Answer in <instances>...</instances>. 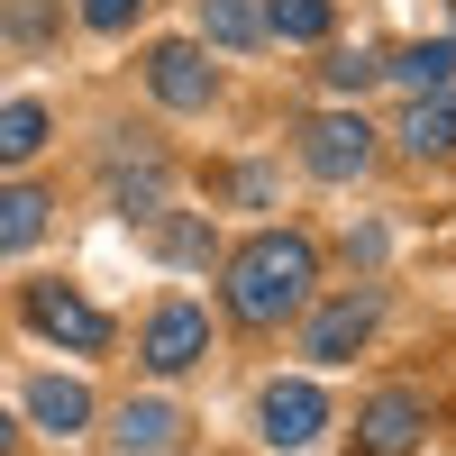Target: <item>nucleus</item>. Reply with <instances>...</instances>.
<instances>
[{"mask_svg": "<svg viewBox=\"0 0 456 456\" xmlns=\"http://www.w3.org/2000/svg\"><path fill=\"white\" fill-rule=\"evenodd\" d=\"M420 429H429V411L411 402V393H374L365 420H356V447H365V456H411Z\"/></svg>", "mask_w": 456, "mask_h": 456, "instance_id": "0eeeda50", "label": "nucleus"}, {"mask_svg": "<svg viewBox=\"0 0 456 456\" xmlns=\"http://www.w3.org/2000/svg\"><path fill=\"white\" fill-rule=\"evenodd\" d=\"M301 165H311L320 183H356L374 165V128L347 119V110H338V119H311V128H301Z\"/></svg>", "mask_w": 456, "mask_h": 456, "instance_id": "f03ea898", "label": "nucleus"}, {"mask_svg": "<svg viewBox=\"0 0 456 456\" xmlns=\"http://www.w3.org/2000/svg\"><path fill=\"white\" fill-rule=\"evenodd\" d=\"M201 37H219V46H256L265 19L247 10V0H201Z\"/></svg>", "mask_w": 456, "mask_h": 456, "instance_id": "dca6fc26", "label": "nucleus"}, {"mask_svg": "<svg viewBox=\"0 0 456 456\" xmlns=\"http://www.w3.org/2000/svg\"><path fill=\"white\" fill-rule=\"evenodd\" d=\"M374 73H384V64H374L365 46H338V55H329V83H338V92H365Z\"/></svg>", "mask_w": 456, "mask_h": 456, "instance_id": "a211bd4d", "label": "nucleus"}, {"mask_svg": "<svg viewBox=\"0 0 456 456\" xmlns=\"http://www.w3.org/2000/svg\"><path fill=\"white\" fill-rule=\"evenodd\" d=\"M28 329H46V338H64V347H110V320L92 311L73 283H28Z\"/></svg>", "mask_w": 456, "mask_h": 456, "instance_id": "7ed1b4c3", "label": "nucleus"}, {"mask_svg": "<svg viewBox=\"0 0 456 456\" xmlns=\"http://www.w3.org/2000/svg\"><path fill=\"white\" fill-rule=\"evenodd\" d=\"M28 411H37V429L73 438V429L92 420V393H83V384H64V374H37V384H28Z\"/></svg>", "mask_w": 456, "mask_h": 456, "instance_id": "9b49d317", "label": "nucleus"}, {"mask_svg": "<svg viewBox=\"0 0 456 456\" xmlns=\"http://www.w3.org/2000/svg\"><path fill=\"white\" fill-rule=\"evenodd\" d=\"M46 192H37V183H10V192H0V256H19V247H37L46 238Z\"/></svg>", "mask_w": 456, "mask_h": 456, "instance_id": "ddd939ff", "label": "nucleus"}, {"mask_svg": "<svg viewBox=\"0 0 456 456\" xmlns=\"http://www.w3.org/2000/svg\"><path fill=\"white\" fill-rule=\"evenodd\" d=\"M384 73H393L402 92H447V73H456V46H447V37H420V46H402Z\"/></svg>", "mask_w": 456, "mask_h": 456, "instance_id": "4468645a", "label": "nucleus"}, {"mask_svg": "<svg viewBox=\"0 0 456 456\" xmlns=\"http://www.w3.org/2000/svg\"><path fill=\"white\" fill-rule=\"evenodd\" d=\"M110 192H119V210H128V219L165 210V156H156V146H137V165L119 156V165H110Z\"/></svg>", "mask_w": 456, "mask_h": 456, "instance_id": "f8f14e48", "label": "nucleus"}, {"mask_svg": "<svg viewBox=\"0 0 456 456\" xmlns=\"http://www.w3.org/2000/svg\"><path fill=\"white\" fill-rule=\"evenodd\" d=\"M402 146H411V156H447V146H456V92H411V110H402V128H393Z\"/></svg>", "mask_w": 456, "mask_h": 456, "instance_id": "1a4fd4ad", "label": "nucleus"}, {"mask_svg": "<svg viewBox=\"0 0 456 456\" xmlns=\"http://www.w3.org/2000/svg\"><path fill=\"white\" fill-rule=\"evenodd\" d=\"M201 356H210V320L192 311V301H165V311L146 320V365L183 374V365H201Z\"/></svg>", "mask_w": 456, "mask_h": 456, "instance_id": "39448f33", "label": "nucleus"}, {"mask_svg": "<svg viewBox=\"0 0 456 456\" xmlns=\"http://www.w3.org/2000/svg\"><path fill=\"white\" fill-rule=\"evenodd\" d=\"M256 420H265V438H274V447H311V438L329 429V402H320V384H265Z\"/></svg>", "mask_w": 456, "mask_h": 456, "instance_id": "423d86ee", "label": "nucleus"}, {"mask_svg": "<svg viewBox=\"0 0 456 456\" xmlns=\"http://www.w3.org/2000/svg\"><path fill=\"white\" fill-rule=\"evenodd\" d=\"M46 101H0V165H28L37 146H46Z\"/></svg>", "mask_w": 456, "mask_h": 456, "instance_id": "2eb2a0df", "label": "nucleus"}, {"mask_svg": "<svg viewBox=\"0 0 456 456\" xmlns=\"http://www.w3.org/2000/svg\"><path fill=\"white\" fill-rule=\"evenodd\" d=\"M0 456H10V411H0Z\"/></svg>", "mask_w": 456, "mask_h": 456, "instance_id": "412c9836", "label": "nucleus"}, {"mask_svg": "<svg viewBox=\"0 0 456 456\" xmlns=\"http://www.w3.org/2000/svg\"><path fill=\"white\" fill-rule=\"evenodd\" d=\"M165 256H183V265H192V256H210V228H201V219H183L174 238H165Z\"/></svg>", "mask_w": 456, "mask_h": 456, "instance_id": "aec40b11", "label": "nucleus"}, {"mask_svg": "<svg viewBox=\"0 0 456 456\" xmlns=\"http://www.w3.org/2000/svg\"><path fill=\"white\" fill-rule=\"evenodd\" d=\"M146 83H156L165 110H210V64H201V46H183V37L146 55Z\"/></svg>", "mask_w": 456, "mask_h": 456, "instance_id": "6e6552de", "label": "nucleus"}, {"mask_svg": "<svg viewBox=\"0 0 456 456\" xmlns=\"http://www.w3.org/2000/svg\"><path fill=\"white\" fill-rule=\"evenodd\" d=\"M447 10H456V0H447Z\"/></svg>", "mask_w": 456, "mask_h": 456, "instance_id": "4be33fe9", "label": "nucleus"}, {"mask_svg": "<svg viewBox=\"0 0 456 456\" xmlns=\"http://www.w3.org/2000/svg\"><path fill=\"white\" fill-rule=\"evenodd\" d=\"M137 10H146V0H83V19H92V28H128Z\"/></svg>", "mask_w": 456, "mask_h": 456, "instance_id": "6ab92c4d", "label": "nucleus"}, {"mask_svg": "<svg viewBox=\"0 0 456 456\" xmlns=\"http://www.w3.org/2000/svg\"><path fill=\"white\" fill-rule=\"evenodd\" d=\"M119 447L128 456H174L183 447V411L174 402H128L119 411Z\"/></svg>", "mask_w": 456, "mask_h": 456, "instance_id": "9d476101", "label": "nucleus"}, {"mask_svg": "<svg viewBox=\"0 0 456 456\" xmlns=\"http://www.w3.org/2000/svg\"><path fill=\"white\" fill-rule=\"evenodd\" d=\"M265 28L292 37V46H311V37H329V0H274V10H265Z\"/></svg>", "mask_w": 456, "mask_h": 456, "instance_id": "f3484780", "label": "nucleus"}, {"mask_svg": "<svg viewBox=\"0 0 456 456\" xmlns=\"http://www.w3.org/2000/svg\"><path fill=\"white\" fill-rule=\"evenodd\" d=\"M374 320H384V301H374V292H338L329 311L311 320V356H320V365H347L365 338H374Z\"/></svg>", "mask_w": 456, "mask_h": 456, "instance_id": "20e7f679", "label": "nucleus"}, {"mask_svg": "<svg viewBox=\"0 0 456 456\" xmlns=\"http://www.w3.org/2000/svg\"><path fill=\"white\" fill-rule=\"evenodd\" d=\"M311 283H320V247L292 238V228H265V238H247L228 256V311L247 329H283L311 301Z\"/></svg>", "mask_w": 456, "mask_h": 456, "instance_id": "f257e3e1", "label": "nucleus"}]
</instances>
